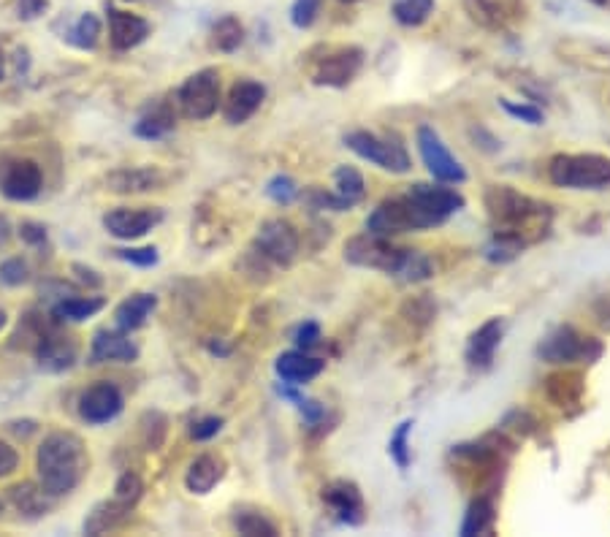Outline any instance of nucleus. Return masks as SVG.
I'll list each match as a JSON object with an SVG mask.
<instances>
[{"instance_id": "33", "label": "nucleus", "mask_w": 610, "mask_h": 537, "mask_svg": "<svg viewBox=\"0 0 610 537\" xmlns=\"http://www.w3.org/2000/svg\"><path fill=\"white\" fill-rule=\"evenodd\" d=\"M244 38V28L242 22L236 17H223L212 30V41L220 52H234Z\"/></svg>"}, {"instance_id": "4", "label": "nucleus", "mask_w": 610, "mask_h": 537, "mask_svg": "<svg viewBox=\"0 0 610 537\" xmlns=\"http://www.w3.org/2000/svg\"><path fill=\"white\" fill-rule=\"evenodd\" d=\"M548 177L556 188L600 190L610 185V158L605 155H556L548 163Z\"/></svg>"}, {"instance_id": "46", "label": "nucleus", "mask_w": 610, "mask_h": 537, "mask_svg": "<svg viewBox=\"0 0 610 537\" xmlns=\"http://www.w3.org/2000/svg\"><path fill=\"white\" fill-rule=\"evenodd\" d=\"M17 462H19L17 451H14L11 445L0 443V478H3V475H9V472L17 470Z\"/></svg>"}, {"instance_id": "43", "label": "nucleus", "mask_w": 610, "mask_h": 537, "mask_svg": "<svg viewBox=\"0 0 610 537\" xmlns=\"http://www.w3.org/2000/svg\"><path fill=\"white\" fill-rule=\"evenodd\" d=\"M122 261L136 266H155L158 264V250L155 247H133V250H117Z\"/></svg>"}, {"instance_id": "27", "label": "nucleus", "mask_w": 610, "mask_h": 537, "mask_svg": "<svg viewBox=\"0 0 610 537\" xmlns=\"http://www.w3.org/2000/svg\"><path fill=\"white\" fill-rule=\"evenodd\" d=\"M545 391H548V396H551V402H556L559 407H564L581 396L583 383H581V377L575 375V372H559V375L548 377Z\"/></svg>"}, {"instance_id": "52", "label": "nucleus", "mask_w": 610, "mask_h": 537, "mask_svg": "<svg viewBox=\"0 0 610 537\" xmlns=\"http://www.w3.org/2000/svg\"><path fill=\"white\" fill-rule=\"evenodd\" d=\"M0 513H3V505H0Z\"/></svg>"}, {"instance_id": "9", "label": "nucleus", "mask_w": 610, "mask_h": 537, "mask_svg": "<svg viewBox=\"0 0 610 537\" xmlns=\"http://www.w3.org/2000/svg\"><path fill=\"white\" fill-rule=\"evenodd\" d=\"M418 152H421L426 169L432 171V177L437 179V182H445V185H461V182L467 179L464 166L453 158L451 150L442 144L437 131L429 128V125L418 128Z\"/></svg>"}, {"instance_id": "16", "label": "nucleus", "mask_w": 610, "mask_h": 537, "mask_svg": "<svg viewBox=\"0 0 610 537\" xmlns=\"http://www.w3.org/2000/svg\"><path fill=\"white\" fill-rule=\"evenodd\" d=\"M263 98H266V87H263L261 82H253V79L236 82V85L231 87V93H228L223 114H226L228 123L239 125L244 123V120H250V117L261 109Z\"/></svg>"}, {"instance_id": "25", "label": "nucleus", "mask_w": 610, "mask_h": 537, "mask_svg": "<svg viewBox=\"0 0 610 537\" xmlns=\"http://www.w3.org/2000/svg\"><path fill=\"white\" fill-rule=\"evenodd\" d=\"M104 310V299H90V296H68V299H60L55 304V315L57 321H71V323H82L87 318H93L95 312Z\"/></svg>"}, {"instance_id": "48", "label": "nucleus", "mask_w": 610, "mask_h": 537, "mask_svg": "<svg viewBox=\"0 0 610 537\" xmlns=\"http://www.w3.org/2000/svg\"><path fill=\"white\" fill-rule=\"evenodd\" d=\"M3 323H6V312L0 310V329H3Z\"/></svg>"}, {"instance_id": "50", "label": "nucleus", "mask_w": 610, "mask_h": 537, "mask_svg": "<svg viewBox=\"0 0 610 537\" xmlns=\"http://www.w3.org/2000/svg\"><path fill=\"white\" fill-rule=\"evenodd\" d=\"M0 79H3V57H0Z\"/></svg>"}, {"instance_id": "18", "label": "nucleus", "mask_w": 610, "mask_h": 537, "mask_svg": "<svg viewBox=\"0 0 610 537\" xmlns=\"http://www.w3.org/2000/svg\"><path fill=\"white\" fill-rule=\"evenodd\" d=\"M323 361L315 356H310L307 350H288V353H282L280 358H277V364H274V369H277V375L285 380V383H291V386H301V383H310L312 377H318L320 372H323Z\"/></svg>"}, {"instance_id": "45", "label": "nucleus", "mask_w": 610, "mask_h": 537, "mask_svg": "<svg viewBox=\"0 0 610 537\" xmlns=\"http://www.w3.org/2000/svg\"><path fill=\"white\" fill-rule=\"evenodd\" d=\"M320 340V329L318 323H304V326H299V331H296V342H299L301 350H310L315 348Z\"/></svg>"}, {"instance_id": "53", "label": "nucleus", "mask_w": 610, "mask_h": 537, "mask_svg": "<svg viewBox=\"0 0 610 537\" xmlns=\"http://www.w3.org/2000/svg\"><path fill=\"white\" fill-rule=\"evenodd\" d=\"M128 3H136V0H128Z\"/></svg>"}, {"instance_id": "15", "label": "nucleus", "mask_w": 610, "mask_h": 537, "mask_svg": "<svg viewBox=\"0 0 610 537\" xmlns=\"http://www.w3.org/2000/svg\"><path fill=\"white\" fill-rule=\"evenodd\" d=\"M150 36V22L131 11L109 9V41L117 52L139 47L144 38Z\"/></svg>"}, {"instance_id": "11", "label": "nucleus", "mask_w": 610, "mask_h": 537, "mask_svg": "<svg viewBox=\"0 0 610 537\" xmlns=\"http://www.w3.org/2000/svg\"><path fill=\"white\" fill-rule=\"evenodd\" d=\"M361 63H364L361 49H337V52H331V55L320 57L318 66L312 71V79H315V85L345 87L356 79V74L361 71Z\"/></svg>"}, {"instance_id": "5", "label": "nucleus", "mask_w": 610, "mask_h": 537, "mask_svg": "<svg viewBox=\"0 0 610 537\" xmlns=\"http://www.w3.org/2000/svg\"><path fill=\"white\" fill-rule=\"evenodd\" d=\"M486 209L488 215L494 217L499 226H502L499 234L518 236V239H521L518 231H521L526 223L548 215V212H545V209H548L545 204L524 196V193H518V190L505 188V185H491V188L486 190Z\"/></svg>"}, {"instance_id": "17", "label": "nucleus", "mask_w": 610, "mask_h": 537, "mask_svg": "<svg viewBox=\"0 0 610 537\" xmlns=\"http://www.w3.org/2000/svg\"><path fill=\"white\" fill-rule=\"evenodd\" d=\"M139 358V348L133 345L125 334L120 331H98L93 340V350H90V361L93 364H106V361H122L131 364Z\"/></svg>"}, {"instance_id": "13", "label": "nucleus", "mask_w": 610, "mask_h": 537, "mask_svg": "<svg viewBox=\"0 0 610 537\" xmlns=\"http://www.w3.org/2000/svg\"><path fill=\"white\" fill-rule=\"evenodd\" d=\"M163 220L160 209H112L104 217V228L117 239H139L150 234Z\"/></svg>"}, {"instance_id": "14", "label": "nucleus", "mask_w": 610, "mask_h": 537, "mask_svg": "<svg viewBox=\"0 0 610 537\" xmlns=\"http://www.w3.org/2000/svg\"><path fill=\"white\" fill-rule=\"evenodd\" d=\"M44 185V174L38 169V163L33 161H14L6 166L3 179H0V190L3 196L11 201H30L41 193Z\"/></svg>"}, {"instance_id": "34", "label": "nucleus", "mask_w": 610, "mask_h": 537, "mask_svg": "<svg viewBox=\"0 0 610 537\" xmlns=\"http://www.w3.org/2000/svg\"><path fill=\"white\" fill-rule=\"evenodd\" d=\"M464 6L470 11V17L483 28H499L502 25L497 0H464Z\"/></svg>"}, {"instance_id": "38", "label": "nucleus", "mask_w": 610, "mask_h": 537, "mask_svg": "<svg viewBox=\"0 0 610 537\" xmlns=\"http://www.w3.org/2000/svg\"><path fill=\"white\" fill-rule=\"evenodd\" d=\"M141 491H144V486H141L139 475H136V472H125V475H120L117 486H114V497H117L122 505H128V508L133 510V505L139 502Z\"/></svg>"}, {"instance_id": "22", "label": "nucleus", "mask_w": 610, "mask_h": 537, "mask_svg": "<svg viewBox=\"0 0 610 537\" xmlns=\"http://www.w3.org/2000/svg\"><path fill=\"white\" fill-rule=\"evenodd\" d=\"M223 478V462L215 456H198L185 475V486L193 494H209Z\"/></svg>"}, {"instance_id": "23", "label": "nucleus", "mask_w": 610, "mask_h": 537, "mask_svg": "<svg viewBox=\"0 0 610 537\" xmlns=\"http://www.w3.org/2000/svg\"><path fill=\"white\" fill-rule=\"evenodd\" d=\"M160 182H163V177L155 169H120L106 179V185L114 193H144Z\"/></svg>"}, {"instance_id": "51", "label": "nucleus", "mask_w": 610, "mask_h": 537, "mask_svg": "<svg viewBox=\"0 0 610 537\" xmlns=\"http://www.w3.org/2000/svg\"><path fill=\"white\" fill-rule=\"evenodd\" d=\"M345 3H356V0H345Z\"/></svg>"}, {"instance_id": "36", "label": "nucleus", "mask_w": 610, "mask_h": 537, "mask_svg": "<svg viewBox=\"0 0 610 537\" xmlns=\"http://www.w3.org/2000/svg\"><path fill=\"white\" fill-rule=\"evenodd\" d=\"M410 432H413V421H404L399 424L394 434H391V443H388V453L394 456V462L399 467H407L410 464Z\"/></svg>"}, {"instance_id": "40", "label": "nucleus", "mask_w": 610, "mask_h": 537, "mask_svg": "<svg viewBox=\"0 0 610 537\" xmlns=\"http://www.w3.org/2000/svg\"><path fill=\"white\" fill-rule=\"evenodd\" d=\"M266 193L277 201V204H291L293 198L299 196V188L291 177H274L269 185H266Z\"/></svg>"}, {"instance_id": "26", "label": "nucleus", "mask_w": 610, "mask_h": 537, "mask_svg": "<svg viewBox=\"0 0 610 537\" xmlns=\"http://www.w3.org/2000/svg\"><path fill=\"white\" fill-rule=\"evenodd\" d=\"M11 502L19 513H28V516H41L47 513L49 502H47V491L36 489L33 483H19L14 489L9 491Z\"/></svg>"}, {"instance_id": "35", "label": "nucleus", "mask_w": 610, "mask_h": 537, "mask_svg": "<svg viewBox=\"0 0 610 537\" xmlns=\"http://www.w3.org/2000/svg\"><path fill=\"white\" fill-rule=\"evenodd\" d=\"M98 36H101V22L95 14H85L71 30V41L79 49H93L98 44Z\"/></svg>"}, {"instance_id": "20", "label": "nucleus", "mask_w": 610, "mask_h": 537, "mask_svg": "<svg viewBox=\"0 0 610 537\" xmlns=\"http://www.w3.org/2000/svg\"><path fill=\"white\" fill-rule=\"evenodd\" d=\"M323 497H326L331 508L337 510V516L345 524H361V519H364V500H361V491L353 483H331Z\"/></svg>"}, {"instance_id": "2", "label": "nucleus", "mask_w": 610, "mask_h": 537, "mask_svg": "<svg viewBox=\"0 0 610 537\" xmlns=\"http://www.w3.org/2000/svg\"><path fill=\"white\" fill-rule=\"evenodd\" d=\"M36 470L41 489L49 497H60L74 491L87 470V451L76 434H49L36 453Z\"/></svg>"}, {"instance_id": "3", "label": "nucleus", "mask_w": 610, "mask_h": 537, "mask_svg": "<svg viewBox=\"0 0 610 537\" xmlns=\"http://www.w3.org/2000/svg\"><path fill=\"white\" fill-rule=\"evenodd\" d=\"M445 223V217L434 207H429L413 188L404 196H394L380 201L372 215L366 217V231L377 236L407 234V231H423V228H434Z\"/></svg>"}, {"instance_id": "12", "label": "nucleus", "mask_w": 610, "mask_h": 537, "mask_svg": "<svg viewBox=\"0 0 610 537\" xmlns=\"http://www.w3.org/2000/svg\"><path fill=\"white\" fill-rule=\"evenodd\" d=\"M122 410L120 388L112 383H95L79 399V415L87 424H109Z\"/></svg>"}, {"instance_id": "41", "label": "nucleus", "mask_w": 610, "mask_h": 537, "mask_svg": "<svg viewBox=\"0 0 610 537\" xmlns=\"http://www.w3.org/2000/svg\"><path fill=\"white\" fill-rule=\"evenodd\" d=\"M28 280V266H25V261L22 258H9V261H3L0 264V283L3 285H22Z\"/></svg>"}, {"instance_id": "28", "label": "nucleus", "mask_w": 610, "mask_h": 537, "mask_svg": "<svg viewBox=\"0 0 610 537\" xmlns=\"http://www.w3.org/2000/svg\"><path fill=\"white\" fill-rule=\"evenodd\" d=\"M491 524H494V505H491V500H486V497H478V500L467 508V513H464L461 535H480V532H486Z\"/></svg>"}, {"instance_id": "47", "label": "nucleus", "mask_w": 610, "mask_h": 537, "mask_svg": "<svg viewBox=\"0 0 610 537\" xmlns=\"http://www.w3.org/2000/svg\"><path fill=\"white\" fill-rule=\"evenodd\" d=\"M44 236H47V231L36 226V223H25V226H22V239H28L33 245H36V242H44Z\"/></svg>"}, {"instance_id": "37", "label": "nucleus", "mask_w": 610, "mask_h": 537, "mask_svg": "<svg viewBox=\"0 0 610 537\" xmlns=\"http://www.w3.org/2000/svg\"><path fill=\"white\" fill-rule=\"evenodd\" d=\"M236 529H239L242 535H250V537L277 535V527H274L272 521H266L263 516H258V513H242V516H236Z\"/></svg>"}, {"instance_id": "24", "label": "nucleus", "mask_w": 610, "mask_h": 537, "mask_svg": "<svg viewBox=\"0 0 610 537\" xmlns=\"http://www.w3.org/2000/svg\"><path fill=\"white\" fill-rule=\"evenodd\" d=\"M128 513H131V508L122 505L117 497H112V500L95 505L93 513L85 521V532L87 535H104V532H109V529H114L117 524L128 519Z\"/></svg>"}, {"instance_id": "6", "label": "nucleus", "mask_w": 610, "mask_h": 537, "mask_svg": "<svg viewBox=\"0 0 610 537\" xmlns=\"http://www.w3.org/2000/svg\"><path fill=\"white\" fill-rule=\"evenodd\" d=\"M345 144L356 152L358 158L375 163L380 169L394 171V174H407L410 171V155L404 144L396 136H377L369 131H350L345 136Z\"/></svg>"}, {"instance_id": "32", "label": "nucleus", "mask_w": 610, "mask_h": 537, "mask_svg": "<svg viewBox=\"0 0 610 537\" xmlns=\"http://www.w3.org/2000/svg\"><path fill=\"white\" fill-rule=\"evenodd\" d=\"M74 348L66 345L63 340H47L38 350V361L41 367L52 369V372H60V369H68L74 364Z\"/></svg>"}, {"instance_id": "8", "label": "nucleus", "mask_w": 610, "mask_h": 537, "mask_svg": "<svg viewBox=\"0 0 610 537\" xmlns=\"http://www.w3.org/2000/svg\"><path fill=\"white\" fill-rule=\"evenodd\" d=\"M177 104L190 120H209L220 106V76L212 68L198 71L179 87Z\"/></svg>"}, {"instance_id": "31", "label": "nucleus", "mask_w": 610, "mask_h": 537, "mask_svg": "<svg viewBox=\"0 0 610 537\" xmlns=\"http://www.w3.org/2000/svg\"><path fill=\"white\" fill-rule=\"evenodd\" d=\"M434 11V0H396L394 17L404 28H418Z\"/></svg>"}, {"instance_id": "39", "label": "nucleus", "mask_w": 610, "mask_h": 537, "mask_svg": "<svg viewBox=\"0 0 610 537\" xmlns=\"http://www.w3.org/2000/svg\"><path fill=\"white\" fill-rule=\"evenodd\" d=\"M320 3L323 0H296L291 6V22L296 28H310L312 22L318 19Z\"/></svg>"}, {"instance_id": "10", "label": "nucleus", "mask_w": 610, "mask_h": 537, "mask_svg": "<svg viewBox=\"0 0 610 537\" xmlns=\"http://www.w3.org/2000/svg\"><path fill=\"white\" fill-rule=\"evenodd\" d=\"M255 245H258L263 258L288 266L299 253V234L288 220H266L258 231Z\"/></svg>"}, {"instance_id": "30", "label": "nucleus", "mask_w": 610, "mask_h": 537, "mask_svg": "<svg viewBox=\"0 0 610 537\" xmlns=\"http://www.w3.org/2000/svg\"><path fill=\"white\" fill-rule=\"evenodd\" d=\"M334 185H337V196L350 207L364 198V177L353 166H339L334 171Z\"/></svg>"}, {"instance_id": "44", "label": "nucleus", "mask_w": 610, "mask_h": 537, "mask_svg": "<svg viewBox=\"0 0 610 537\" xmlns=\"http://www.w3.org/2000/svg\"><path fill=\"white\" fill-rule=\"evenodd\" d=\"M220 429H223V418L207 415V418H201V421L190 426V437H193V440H212Z\"/></svg>"}, {"instance_id": "7", "label": "nucleus", "mask_w": 610, "mask_h": 537, "mask_svg": "<svg viewBox=\"0 0 610 537\" xmlns=\"http://www.w3.org/2000/svg\"><path fill=\"white\" fill-rule=\"evenodd\" d=\"M537 353L543 361H551V364H573V361L592 364L602 356V345L594 337L578 334L573 326H559L540 342Z\"/></svg>"}, {"instance_id": "42", "label": "nucleus", "mask_w": 610, "mask_h": 537, "mask_svg": "<svg viewBox=\"0 0 610 537\" xmlns=\"http://www.w3.org/2000/svg\"><path fill=\"white\" fill-rule=\"evenodd\" d=\"M502 109H505L510 117H516V120H521V123H529V125H540L543 123V112L537 109V106H529V104H513V101H502Z\"/></svg>"}, {"instance_id": "21", "label": "nucleus", "mask_w": 610, "mask_h": 537, "mask_svg": "<svg viewBox=\"0 0 610 537\" xmlns=\"http://www.w3.org/2000/svg\"><path fill=\"white\" fill-rule=\"evenodd\" d=\"M155 307H158V299H155L152 293H136V296L125 299V302L117 307L114 321H117V326H120L122 331L139 329V326H144V321L150 318Z\"/></svg>"}, {"instance_id": "49", "label": "nucleus", "mask_w": 610, "mask_h": 537, "mask_svg": "<svg viewBox=\"0 0 610 537\" xmlns=\"http://www.w3.org/2000/svg\"><path fill=\"white\" fill-rule=\"evenodd\" d=\"M592 3H597V6H605V3H608V0H592Z\"/></svg>"}, {"instance_id": "19", "label": "nucleus", "mask_w": 610, "mask_h": 537, "mask_svg": "<svg viewBox=\"0 0 610 537\" xmlns=\"http://www.w3.org/2000/svg\"><path fill=\"white\" fill-rule=\"evenodd\" d=\"M502 331L505 326L499 318H491L478 331H472L470 342H467V361L472 367H488L494 361V353L502 342Z\"/></svg>"}, {"instance_id": "29", "label": "nucleus", "mask_w": 610, "mask_h": 537, "mask_svg": "<svg viewBox=\"0 0 610 537\" xmlns=\"http://www.w3.org/2000/svg\"><path fill=\"white\" fill-rule=\"evenodd\" d=\"M174 128V114L169 106H158L150 114H144L139 123H136V133L141 139H160Z\"/></svg>"}, {"instance_id": "1", "label": "nucleus", "mask_w": 610, "mask_h": 537, "mask_svg": "<svg viewBox=\"0 0 610 537\" xmlns=\"http://www.w3.org/2000/svg\"><path fill=\"white\" fill-rule=\"evenodd\" d=\"M345 258L350 264L364 266V269H377V272L402 277L404 283H421L434 274L432 261L418 250L394 245L388 236L364 234L350 239L345 245Z\"/></svg>"}]
</instances>
